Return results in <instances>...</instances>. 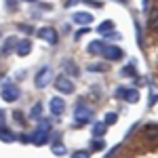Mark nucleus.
I'll list each match as a JSON object with an SVG mask.
<instances>
[{"label": "nucleus", "mask_w": 158, "mask_h": 158, "mask_svg": "<svg viewBox=\"0 0 158 158\" xmlns=\"http://www.w3.org/2000/svg\"><path fill=\"white\" fill-rule=\"evenodd\" d=\"M13 116H15V120H17V122H21V124H23V114H21V112H15Z\"/></svg>", "instance_id": "27"}, {"label": "nucleus", "mask_w": 158, "mask_h": 158, "mask_svg": "<svg viewBox=\"0 0 158 158\" xmlns=\"http://www.w3.org/2000/svg\"><path fill=\"white\" fill-rule=\"evenodd\" d=\"M51 150H53V154H55V156H63V154H65V148H63V143H59V141H55Z\"/></svg>", "instance_id": "19"}, {"label": "nucleus", "mask_w": 158, "mask_h": 158, "mask_svg": "<svg viewBox=\"0 0 158 158\" xmlns=\"http://www.w3.org/2000/svg\"><path fill=\"white\" fill-rule=\"evenodd\" d=\"M15 51H17L19 57H25V55L32 53V42H30V40H19L17 47H15Z\"/></svg>", "instance_id": "11"}, {"label": "nucleus", "mask_w": 158, "mask_h": 158, "mask_svg": "<svg viewBox=\"0 0 158 158\" xmlns=\"http://www.w3.org/2000/svg\"><path fill=\"white\" fill-rule=\"evenodd\" d=\"M4 120H6V114H4V110L0 108V127H4Z\"/></svg>", "instance_id": "28"}, {"label": "nucleus", "mask_w": 158, "mask_h": 158, "mask_svg": "<svg viewBox=\"0 0 158 158\" xmlns=\"http://www.w3.org/2000/svg\"><path fill=\"white\" fill-rule=\"evenodd\" d=\"M86 32H89V25H86V27H82V30H78V32H76V38H82Z\"/></svg>", "instance_id": "26"}, {"label": "nucleus", "mask_w": 158, "mask_h": 158, "mask_svg": "<svg viewBox=\"0 0 158 158\" xmlns=\"http://www.w3.org/2000/svg\"><path fill=\"white\" fill-rule=\"evenodd\" d=\"M154 101H158V93H152V97H150V106H154Z\"/></svg>", "instance_id": "29"}, {"label": "nucleus", "mask_w": 158, "mask_h": 158, "mask_svg": "<svg viewBox=\"0 0 158 158\" xmlns=\"http://www.w3.org/2000/svg\"><path fill=\"white\" fill-rule=\"evenodd\" d=\"M89 72H106V63H89Z\"/></svg>", "instance_id": "22"}, {"label": "nucleus", "mask_w": 158, "mask_h": 158, "mask_svg": "<svg viewBox=\"0 0 158 158\" xmlns=\"http://www.w3.org/2000/svg\"><path fill=\"white\" fill-rule=\"evenodd\" d=\"M118 120V114H114V112H108V114H106V116H103V122H106V124H114V122Z\"/></svg>", "instance_id": "20"}, {"label": "nucleus", "mask_w": 158, "mask_h": 158, "mask_svg": "<svg viewBox=\"0 0 158 158\" xmlns=\"http://www.w3.org/2000/svg\"><path fill=\"white\" fill-rule=\"evenodd\" d=\"M91 131H93V137H101V135H106V131H108V124H106L103 120H101V122H95Z\"/></svg>", "instance_id": "16"}, {"label": "nucleus", "mask_w": 158, "mask_h": 158, "mask_svg": "<svg viewBox=\"0 0 158 158\" xmlns=\"http://www.w3.org/2000/svg\"><path fill=\"white\" fill-rule=\"evenodd\" d=\"M55 89H57L59 93H63V95H72L74 91H76L74 82L65 76V74H59V76L55 78Z\"/></svg>", "instance_id": "3"}, {"label": "nucleus", "mask_w": 158, "mask_h": 158, "mask_svg": "<svg viewBox=\"0 0 158 158\" xmlns=\"http://www.w3.org/2000/svg\"><path fill=\"white\" fill-rule=\"evenodd\" d=\"M72 21L86 27L89 23H93V15H91V13H74V15H72Z\"/></svg>", "instance_id": "10"}, {"label": "nucleus", "mask_w": 158, "mask_h": 158, "mask_svg": "<svg viewBox=\"0 0 158 158\" xmlns=\"http://www.w3.org/2000/svg\"><path fill=\"white\" fill-rule=\"evenodd\" d=\"M116 97L122 99V101H129V103H135V101H139V91L133 86H118Z\"/></svg>", "instance_id": "4"}, {"label": "nucleus", "mask_w": 158, "mask_h": 158, "mask_svg": "<svg viewBox=\"0 0 158 158\" xmlns=\"http://www.w3.org/2000/svg\"><path fill=\"white\" fill-rule=\"evenodd\" d=\"M40 114H42V103H40V101H36V103L32 106V112H30V116H32V118H40Z\"/></svg>", "instance_id": "18"}, {"label": "nucleus", "mask_w": 158, "mask_h": 158, "mask_svg": "<svg viewBox=\"0 0 158 158\" xmlns=\"http://www.w3.org/2000/svg\"><path fill=\"white\" fill-rule=\"evenodd\" d=\"M0 141H4V143H13V141H17V135L13 133L11 129H6V127H0Z\"/></svg>", "instance_id": "12"}, {"label": "nucleus", "mask_w": 158, "mask_h": 158, "mask_svg": "<svg viewBox=\"0 0 158 158\" xmlns=\"http://www.w3.org/2000/svg\"><path fill=\"white\" fill-rule=\"evenodd\" d=\"M72 158H91V152L89 150H78V152H72Z\"/></svg>", "instance_id": "23"}, {"label": "nucleus", "mask_w": 158, "mask_h": 158, "mask_svg": "<svg viewBox=\"0 0 158 158\" xmlns=\"http://www.w3.org/2000/svg\"><path fill=\"white\" fill-rule=\"evenodd\" d=\"M93 118V110L85 106V103H78L76 110H74V120L78 122V124H86V122Z\"/></svg>", "instance_id": "5"}, {"label": "nucleus", "mask_w": 158, "mask_h": 158, "mask_svg": "<svg viewBox=\"0 0 158 158\" xmlns=\"http://www.w3.org/2000/svg\"><path fill=\"white\" fill-rule=\"evenodd\" d=\"M17 42H19V40H17L15 36H9V38H4V42H2V47H0V51H2V53L6 55V53H11V51L15 49V47H17Z\"/></svg>", "instance_id": "13"}, {"label": "nucleus", "mask_w": 158, "mask_h": 158, "mask_svg": "<svg viewBox=\"0 0 158 158\" xmlns=\"http://www.w3.org/2000/svg\"><path fill=\"white\" fill-rule=\"evenodd\" d=\"M63 65H65V70H68V72H72V76H80V74H78V65H76V63H72V61H65Z\"/></svg>", "instance_id": "21"}, {"label": "nucleus", "mask_w": 158, "mask_h": 158, "mask_svg": "<svg viewBox=\"0 0 158 158\" xmlns=\"http://www.w3.org/2000/svg\"><path fill=\"white\" fill-rule=\"evenodd\" d=\"M51 80H53V70H51L49 65H44L40 72L36 74V78H34V85L38 86V89H44V86L49 85Z\"/></svg>", "instance_id": "6"}, {"label": "nucleus", "mask_w": 158, "mask_h": 158, "mask_svg": "<svg viewBox=\"0 0 158 158\" xmlns=\"http://www.w3.org/2000/svg\"><path fill=\"white\" fill-rule=\"evenodd\" d=\"M36 34H38V38L47 40L49 44H57V42H59V34L55 32V27H49V25H44V27L36 30Z\"/></svg>", "instance_id": "7"}, {"label": "nucleus", "mask_w": 158, "mask_h": 158, "mask_svg": "<svg viewBox=\"0 0 158 158\" xmlns=\"http://www.w3.org/2000/svg\"><path fill=\"white\" fill-rule=\"evenodd\" d=\"M148 27L150 30H158V6L148 13Z\"/></svg>", "instance_id": "15"}, {"label": "nucleus", "mask_w": 158, "mask_h": 158, "mask_svg": "<svg viewBox=\"0 0 158 158\" xmlns=\"http://www.w3.org/2000/svg\"><path fill=\"white\" fill-rule=\"evenodd\" d=\"M103 40H93V42H89V47H86V51L91 53V55H101V51H103Z\"/></svg>", "instance_id": "14"}, {"label": "nucleus", "mask_w": 158, "mask_h": 158, "mask_svg": "<svg viewBox=\"0 0 158 158\" xmlns=\"http://www.w3.org/2000/svg\"><path fill=\"white\" fill-rule=\"evenodd\" d=\"M118 2H127V0H118Z\"/></svg>", "instance_id": "32"}, {"label": "nucleus", "mask_w": 158, "mask_h": 158, "mask_svg": "<svg viewBox=\"0 0 158 158\" xmlns=\"http://www.w3.org/2000/svg\"><path fill=\"white\" fill-rule=\"evenodd\" d=\"M101 55H103V57H108L110 61H118V59H122V57H124L122 49L114 47V44H103V51H101Z\"/></svg>", "instance_id": "8"}, {"label": "nucleus", "mask_w": 158, "mask_h": 158, "mask_svg": "<svg viewBox=\"0 0 158 158\" xmlns=\"http://www.w3.org/2000/svg\"><path fill=\"white\" fill-rule=\"evenodd\" d=\"M49 137H51V122L40 120L36 133L32 135V143H34V146H44V143L49 141Z\"/></svg>", "instance_id": "2"}, {"label": "nucleus", "mask_w": 158, "mask_h": 158, "mask_svg": "<svg viewBox=\"0 0 158 158\" xmlns=\"http://www.w3.org/2000/svg\"><path fill=\"white\" fill-rule=\"evenodd\" d=\"M25 2H34V0H25Z\"/></svg>", "instance_id": "31"}, {"label": "nucleus", "mask_w": 158, "mask_h": 158, "mask_svg": "<svg viewBox=\"0 0 158 158\" xmlns=\"http://www.w3.org/2000/svg\"><path fill=\"white\" fill-rule=\"evenodd\" d=\"M120 74H124V76H135V70L131 68V65H129V68H124V70H122Z\"/></svg>", "instance_id": "25"}, {"label": "nucleus", "mask_w": 158, "mask_h": 158, "mask_svg": "<svg viewBox=\"0 0 158 158\" xmlns=\"http://www.w3.org/2000/svg\"><path fill=\"white\" fill-rule=\"evenodd\" d=\"M19 30H23V32H32V27H30V25H19Z\"/></svg>", "instance_id": "30"}, {"label": "nucleus", "mask_w": 158, "mask_h": 158, "mask_svg": "<svg viewBox=\"0 0 158 158\" xmlns=\"http://www.w3.org/2000/svg\"><path fill=\"white\" fill-rule=\"evenodd\" d=\"M99 34H110V32H114V21L112 19H108V21H103V23L97 27Z\"/></svg>", "instance_id": "17"}, {"label": "nucleus", "mask_w": 158, "mask_h": 158, "mask_svg": "<svg viewBox=\"0 0 158 158\" xmlns=\"http://www.w3.org/2000/svg\"><path fill=\"white\" fill-rule=\"evenodd\" d=\"M103 148H106V141L101 137H95L93 139V150H103Z\"/></svg>", "instance_id": "24"}, {"label": "nucleus", "mask_w": 158, "mask_h": 158, "mask_svg": "<svg viewBox=\"0 0 158 158\" xmlns=\"http://www.w3.org/2000/svg\"><path fill=\"white\" fill-rule=\"evenodd\" d=\"M0 95H2V99H4L6 103H13V101L19 99L21 91L17 89V85H13L11 78H2V91H0Z\"/></svg>", "instance_id": "1"}, {"label": "nucleus", "mask_w": 158, "mask_h": 158, "mask_svg": "<svg viewBox=\"0 0 158 158\" xmlns=\"http://www.w3.org/2000/svg\"><path fill=\"white\" fill-rule=\"evenodd\" d=\"M49 108H51V114H53V116H61V114L65 112V101L61 97H51Z\"/></svg>", "instance_id": "9"}]
</instances>
